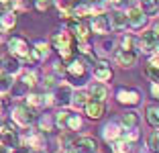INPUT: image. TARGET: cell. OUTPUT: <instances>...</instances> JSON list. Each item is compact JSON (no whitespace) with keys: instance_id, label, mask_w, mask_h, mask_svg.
I'll return each mask as SVG.
<instances>
[{"instance_id":"obj_11","label":"cell","mask_w":159,"mask_h":153,"mask_svg":"<svg viewBox=\"0 0 159 153\" xmlns=\"http://www.w3.org/2000/svg\"><path fill=\"white\" fill-rule=\"evenodd\" d=\"M71 147L78 153H98V141L90 137V135H82V137H75Z\"/></svg>"},{"instance_id":"obj_24","label":"cell","mask_w":159,"mask_h":153,"mask_svg":"<svg viewBox=\"0 0 159 153\" xmlns=\"http://www.w3.org/2000/svg\"><path fill=\"white\" fill-rule=\"evenodd\" d=\"M37 121V127L41 133H49V131L55 129V121H53V114H41L39 118H35Z\"/></svg>"},{"instance_id":"obj_9","label":"cell","mask_w":159,"mask_h":153,"mask_svg":"<svg viewBox=\"0 0 159 153\" xmlns=\"http://www.w3.org/2000/svg\"><path fill=\"white\" fill-rule=\"evenodd\" d=\"M90 31L96 33V35H108V33L112 31V27H110V14H106V12L94 14L92 21H90Z\"/></svg>"},{"instance_id":"obj_21","label":"cell","mask_w":159,"mask_h":153,"mask_svg":"<svg viewBox=\"0 0 159 153\" xmlns=\"http://www.w3.org/2000/svg\"><path fill=\"white\" fill-rule=\"evenodd\" d=\"M86 102H88V92H84V90H74V92H71L70 106L74 108V110L84 108V106H86Z\"/></svg>"},{"instance_id":"obj_27","label":"cell","mask_w":159,"mask_h":153,"mask_svg":"<svg viewBox=\"0 0 159 153\" xmlns=\"http://www.w3.org/2000/svg\"><path fill=\"white\" fill-rule=\"evenodd\" d=\"M145 118L153 129H159V106H147Z\"/></svg>"},{"instance_id":"obj_23","label":"cell","mask_w":159,"mask_h":153,"mask_svg":"<svg viewBox=\"0 0 159 153\" xmlns=\"http://www.w3.org/2000/svg\"><path fill=\"white\" fill-rule=\"evenodd\" d=\"M20 84H23L25 88H35L39 82V76L35 70H20Z\"/></svg>"},{"instance_id":"obj_22","label":"cell","mask_w":159,"mask_h":153,"mask_svg":"<svg viewBox=\"0 0 159 153\" xmlns=\"http://www.w3.org/2000/svg\"><path fill=\"white\" fill-rule=\"evenodd\" d=\"M139 121H141V116H139V112H135V110H126L125 114L120 116V127L122 129H133V127H139Z\"/></svg>"},{"instance_id":"obj_28","label":"cell","mask_w":159,"mask_h":153,"mask_svg":"<svg viewBox=\"0 0 159 153\" xmlns=\"http://www.w3.org/2000/svg\"><path fill=\"white\" fill-rule=\"evenodd\" d=\"M78 129H82V116L70 112V116H67V123H66V129H63V131H71V133H75Z\"/></svg>"},{"instance_id":"obj_33","label":"cell","mask_w":159,"mask_h":153,"mask_svg":"<svg viewBox=\"0 0 159 153\" xmlns=\"http://www.w3.org/2000/svg\"><path fill=\"white\" fill-rule=\"evenodd\" d=\"M67 116H70V112H67L66 108H61V110L57 112V114H53V121H55V127H59V129H66Z\"/></svg>"},{"instance_id":"obj_30","label":"cell","mask_w":159,"mask_h":153,"mask_svg":"<svg viewBox=\"0 0 159 153\" xmlns=\"http://www.w3.org/2000/svg\"><path fill=\"white\" fill-rule=\"evenodd\" d=\"M147 151L149 153H159V129H155L153 133L147 137Z\"/></svg>"},{"instance_id":"obj_13","label":"cell","mask_w":159,"mask_h":153,"mask_svg":"<svg viewBox=\"0 0 159 153\" xmlns=\"http://www.w3.org/2000/svg\"><path fill=\"white\" fill-rule=\"evenodd\" d=\"M20 70H23V65H20V61L16 59L14 55L6 53V55L0 57V72H4V74H8V76H12V78H16V76L20 74Z\"/></svg>"},{"instance_id":"obj_36","label":"cell","mask_w":159,"mask_h":153,"mask_svg":"<svg viewBox=\"0 0 159 153\" xmlns=\"http://www.w3.org/2000/svg\"><path fill=\"white\" fill-rule=\"evenodd\" d=\"M145 72H147V78H149L151 82H157L159 84V67H157V65H151L149 63Z\"/></svg>"},{"instance_id":"obj_3","label":"cell","mask_w":159,"mask_h":153,"mask_svg":"<svg viewBox=\"0 0 159 153\" xmlns=\"http://www.w3.org/2000/svg\"><path fill=\"white\" fill-rule=\"evenodd\" d=\"M66 78L70 80L74 86H84L86 82H88L90 74H88V65H86V61L82 59V57H71L70 61H67L66 65Z\"/></svg>"},{"instance_id":"obj_17","label":"cell","mask_w":159,"mask_h":153,"mask_svg":"<svg viewBox=\"0 0 159 153\" xmlns=\"http://www.w3.org/2000/svg\"><path fill=\"white\" fill-rule=\"evenodd\" d=\"M122 127H120V123L118 121H110V123H106V125L102 127V139L106 141V143H112V141H116V139H120L122 137Z\"/></svg>"},{"instance_id":"obj_39","label":"cell","mask_w":159,"mask_h":153,"mask_svg":"<svg viewBox=\"0 0 159 153\" xmlns=\"http://www.w3.org/2000/svg\"><path fill=\"white\" fill-rule=\"evenodd\" d=\"M149 63H151V65H157V67H159V51H153V53H151Z\"/></svg>"},{"instance_id":"obj_37","label":"cell","mask_w":159,"mask_h":153,"mask_svg":"<svg viewBox=\"0 0 159 153\" xmlns=\"http://www.w3.org/2000/svg\"><path fill=\"white\" fill-rule=\"evenodd\" d=\"M71 135H74L71 131H66V133H63V135L59 137V145H61L63 149H66V147H70V145L74 143V137H71Z\"/></svg>"},{"instance_id":"obj_12","label":"cell","mask_w":159,"mask_h":153,"mask_svg":"<svg viewBox=\"0 0 159 153\" xmlns=\"http://www.w3.org/2000/svg\"><path fill=\"white\" fill-rule=\"evenodd\" d=\"M116 100L122 106H137L141 102V92L135 88H118L116 90Z\"/></svg>"},{"instance_id":"obj_15","label":"cell","mask_w":159,"mask_h":153,"mask_svg":"<svg viewBox=\"0 0 159 153\" xmlns=\"http://www.w3.org/2000/svg\"><path fill=\"white\" fill-rule=\"evenodd\" d=\"M84 112H86V116H88V118L98 121V118H102V116H104L106 106H104V102H100V100L88 98V102H86V106H84Z\"/></svg>"},{"instance_id":"obj_43","label":"cell","mask_w":159,"mask_h":153,"mask_svg":"<svg viewBox=\"0 0 159 153\" xmlns=\"http://www.w3.org/2000/svg\"><path fill=\"white\" fill-rule=\"evenodd\" d=\"M57 153H63V151H57Z\"/></svg>"},{"instance_id":"obj_25","label":"cell","mask_w":159,"mask_h":153,"mask_svg":"<svg viewBox=\"0 0 159 153\" xmlns=\"http://www.w3.org/2000/svg\"><path fill=\"white\" fill-rule=\"evenodd\" d=\"M139 8L147 16H155L159 12V0H139Z\"/></svg>"},{"instance_id":"obj_35","label":"cell","mask_w":159,"mask_h":153,"mask_svg":"<svg viewBox=\"0 0 159 153\" xmlns=\"http://www.w3.org/2000/svg\"><path fill=\"white\" fill-rule=\"evenodd\" d=\"M120 49H137V39L133 35H126L120 41Z\"/></svg>"},{"instance_id":"obj_31","label":"cell","mask_w":159,"mask_h":153,"mask_svg":"<svg viewBox=\"0 0 159 153\" xmlns=\"http://www.w3.org/2000/svg\"><path fill=\"white\" fill-rule=\"evenodd\" d=\"M131 145L133 143H126L125 139H116L112 141V153H131Z\"/></svg>"},{"instance_id":"obj_8","label":"cell","mask_w":159,"mask_h":153,"mask_svg":"<svg viewBox=\"0 0 159 153\" xmlns=\"http://www.w3.org/2000/svg\"><path fill=\"white\" fill-rule=\"evenodd\" d=\"M159 45V33H155L153 29L149 31H143L141 37L137 39V49H143L145 53H153Z\"/></svg>"},{"instance_id":"obj_14","label":"cell","mask_w":159,"mask_h":153,"mask_svg":"<svg viewBox=\"0 0 159 153\" xmlns=\"http://www.w3.org/2000/svg\"><path fill=\"white\" fill-rule=\"evenodd\" d=\"M137 59H139V53L135 49H116V53H114V61L120 67H133Z\"/></svg>"},{"instance_id":"obj_29","label":"cell","mask_w":159,"mask_h":153,"mask_svg":"<svg viewBox=\"0 0 159 153\" xmlns=\"http://www.w3.org/2000/svg\"><path fill=\"white\" fill-rule=\"evenodd\" d=\"M33 51H35V55L39 57V61L45 59V57L49 55V43L47 41H35L33 43Z\"/></svg>"},{"instance_id":"obj_1","label":"cell","mask_w":159,"mask_h":153,"mask_svg":"<svg viewBox=\"0 0 159 153\" xmlns=\"http://www.w3.org/2000/svg\"><path fill=\"white\" fill-rule=\"evenodd\" d=\"M6 47H8L10 55H14L20 61V65H35L39 61V57L35 55V51H33V45H29V41L25 37H19V35L8 37Z\"/></svg>"},{"instance_id":"obj_18","label":"cell","mask_w":159,"mask_h":153,"mask_svg":"<svg viewBox=\"0 0 159 153\" xmlns=\"http://www.w3.org/2000/svg\"><path fill=\"white\" fill-rule=\"evenodd\" d=\"M106 96H108V88H106V84L104 82H92L88 86V98H94V100H100V102H104L106 100Z\"/></svg>"},{"instance_id":"obj_5","label":"cell","mask_w":159,"mask_h":153,"mask_svg":"<svg viewBox=\"0 0 159 153\" xmlns=\"http://www.w3.org/2000/svg\"><path fill=\"white\" fill-rule=\"evenodd\" d=\"M67 31L74 35L78 41H88L90 35H92V31H90V25H86L82 19H75V16H71V19H67Z\"/></svg>"},{"instance_id":"obj_32","label":"cell","mask_w":159,"mask_h":153,"mask_svg":"<svg viewBox=\"0 0 159 153\" xmlns=\"http://www.w3.org/2000/svg\"><path fill=\"white\" fill-rule=\"evenodd\" d=\"M25 104H29L31 108L41 106V94H37V92H27V94H25Z\"/></svg>"},{"instance_id":"obj_4","label":"cell","mask_w":159,"mask_h":153,"mask_svg":"<svg viewBox=\"0 0 159 153\" xmlns=\"http://www.w3.org/2000/svg\"><path fill=\"white\" fill-rule=\"evenodd\" d=\"M10 116H12V123L16 127H20V129H27L29 125H33L35 123V108H31L29 104H16V106L12 108V112H10Z\"/></svg>"},{"instance_id":"obj_20","label":"cell","mask_w":159,"mask_h":153,"mask_svg":"<svg viewBox=\"0 0 159 153\" xmlns=\"http://www.w3.org/2000/svg\"><path fill=\"white\" fill-rule=\"evenodd\" d=\"M16 27V12L14 10H6V12L0 14V31L8 33Z\"/></svg>"},{"instance_id":"obj_16","label":"cell","mask_w":159,"mask_h":153,"mask_svg":"<svg viewBox=\"0 0 159 153\" xmlns=\"http://www.w3.org/2000/svg\"><path fill=\"white\" fill-rule=\"evenodd\" d=\"M92 76H94V80L108 84L110 80L114 78V72H112V67H110V63H108L106 59H100L98 63H96V67H94V74Z\"/></svg>"},{"instance_id":"obj_41","label":"cell","mask_w":159,"mask_h":153,"mask_svg":"<svg viewBox=\"0 0 159 153\" xmlns=\"http://www.w3.org/2000/svg\"><path fill=\"white\" fill-rule=\"evenodd\" d=\"M8 153H31V151H29L27 147H23V145H20V147H14V149H10Z\"/></svg>"},{"instance_id":"obj_38","label":"cell","mask_w":159,"mask_h":153,"mask_svg":"<svg viewBox=\"0 0 159 153\" xmlns=\"http://www.w3.org/2000/svg\"><path fill=\"white\" fill-rule=\"evenodd\" d=\"M151 96L155 100H159V84L157 82H151Z\"/></svg>"},{"instance_id":"obj_7","label":"cell","mask_w":159,"mask_h":153,"mask_svg":"<svg viewBox=\"0 0 159 153\" xmlns=\"http://www.w3.org/2000/svg\"><path fill=\"white\" fill-rule=\"evenodd\" d=\"M71 92H74V88H71V84L67 82H61L55 86V90H53V104L59 108H66L70 106V98H71Z\"/></svg>"},{"instance_id":"obj_6","label":"cell","mask_w":159,"mask_h":153,"mask_svg":"<svg viewBox=\"0 0 159 153\" xmlns=\"http://www.w3.org/2000/svg\"><path fill=\"white\" fill-rule=\"evenodd\" d=\"M125 12H126V23H129V27H131L133 31H141V29L147 25V21H149V16L139 8V4L126 8Z\"/></svg>"},{"instance_id":"obj_40","label":"cell","mask_w":159,"mask_h":153,"mask_svg":"<svg viewBox=\"0 0 159 153\" xmlns=\"http://www.w3.org/2000/svg\"><path fill=\"white\" fill-rule=\"evenodd\" d=\"M100 47H102V49H100V51H102V53H108V51L112 49V41H110V43H108V41H104V43H102V45H100Z\"/></svg>"},{"instance_id":"obj_26","label":"cell","mask_w":159,"mask_h":153,"mask_svg":"<svg viewBox=\"0 0 159 153\" xmlns=\"http://www.w3.org/2000/svg\"><path fill=\"white\" fill-rule=\"evenodd\" d=\"M12 84H14V78L4 72H0V96H4L12 90Z\"/></svg>"},{"instance_id":"obj_19","label":"cell","mask_w":159,"mask_h":153,"mask_svg":"<svg viewBox=\"0 0 159 153\" xmlns=\"http://www.w3.org/2000/svg\"><path fill=\"white\" fill-rule=\"evenodd\" d=\"M110 27H112V31H125L129 27L125 10H112L110 12Z\"/></svg>"},{"instance_id":"obj_34","label":"cell","mask_w":159,"mask_h":153,"mask_svg":"<svg viewBox=\"0 0 159 153\" xmlns=\"http://www.w3.org/2000/svg\"><path fill=\"white\" fill-rule=\"evenodd\" d=\"M141 133L137 131V127H133V129H125L122 131V139L126 141V143H135V141H139Z\"/></svg>"},{"instance_id":"obj_42","label":"cell","mask_w":159,"mask_h":153,"mask_svg":"<svg viewBox=\"0 0 159 153\" xmlns=\"http://www.w3.org/2000/svg\"><path fill=\"white\" fill-rule=\"evenodd\" d=\"M104 4H114V6H116V4H120V0H104Z\"/></svg>"},{"instance_id":"obj_2","label":"cell","mask_w":159,"mask_h":153,"mask_svg":"<svg viewBox=\"0 0 159 153\" xmlns=\"http://www.w3.org/2000/svg\"><path fill=\"white\" fill-rule=\"evenodd\" d=\"M51 45H53V49H57V53H59L61 59L70 61L71 57L75 55V45H78V39H75L70 31H59V33H55V35H53Z\"/></svg>"},{"instance_id":"obj_10","label":"cell","mask_w":159,"mask_h":153,"mask_svg":"<svg viewBox=\"0 0 159 153\" xmlns=\"http://www.w3.org/2000/svg\"><path fill=\"white\" fill-rule=\"evenodd\" d=\"M20 145L27 147L29 151H43L45 149V133H41L39 129L33 131L27 137H20Z\"/></svg>"}]
</instances>
